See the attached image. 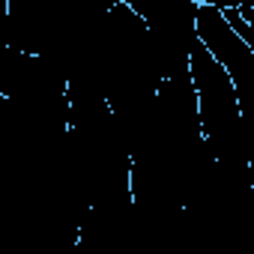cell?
<instances>
[{"mask_svg": "<svg viewBox=\"0 0 254 254\" xmlns=\"http://www.w3.org/2000/svg\"><path fill=\"white\" fill-rule=\"evenodd\" d=\"M194 30H197V39L215 54V60H221L227 66V72L233 75L236 84L254 69V48L233 30V24L227 21L224 9H218V6H197Z\"/></svg>", "mask_w": 254, "mask_h": 254, "instance_id": "obj_1", "label": "cell"}, {"mask_svg": "<svg viewBox=\"0 0 254 254\" xmlns=\"http://www.w3.org/2000/svg\"><path fill=\"white\" fill-rule=\"evenodd\" d=\"M197 6H218V9H230V6H254V0H194Z\"/></svg>", "mask_w": 254, "mask_h": 254, "instance_id": "obj_2", "label": "cell"}]
</instances>
